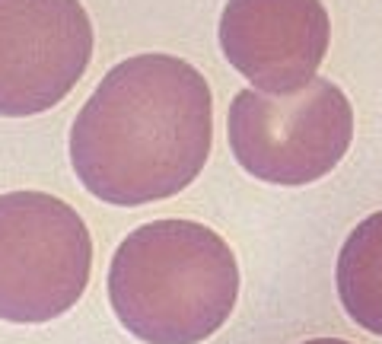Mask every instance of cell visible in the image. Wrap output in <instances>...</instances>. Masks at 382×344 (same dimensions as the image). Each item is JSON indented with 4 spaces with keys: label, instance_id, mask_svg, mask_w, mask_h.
<instances>
[{
    "label": "cell",
    "instance_id": "ba28073f",
    "mask_svg": "<svg viewBox=\"0 0 382 344\" xmlns=\"http://www.w3.org/2000/svg\"><path fill=\"white\" fill-rule=\"evenodd\" d=\"M303 344H350V341H341V338H312V341H303Z\"/></svg>",
    "mask_w": 382,
    "mask_h": 344
},
{
    "label": "cell",
    "instance_id": "52a82bcc",
    "mask_svg": "<svg viewBox=\"0 0 382 344\" xmlns=\"http://www.w3.org/2000/svg\"><path fill=\"white\" fill-rule=\"evenodd\" d=\"M335 280L344 312L382 338V210L350 229L337 252Z\"/></svg>",
    "mask_w": 382,
    "mask_h": 344
},
{
    "label": "cell",
    "instance_id": "7a4b0ae2",
    "mask_svg": "<svg viewBox=\"0 0 382 344\" xmlns=\"http://www.w3.org/2000/svg\"><path fill=\"white\" fill-rule=\"evenodd\" d=\"M239 265L216 229L153 220L121 239L108 268V303L144 344H201L226 325Z\"/></svg>",
    "mask_w": 382,
    "mask_h": 344
},
{
    "label": "cell",
    "instance_id": "3957f363",
    "mask_svg": "<svg viewBox=\"0 0 382 344\" xmlns=\"http://www.w3.org/2000/svg\"><path fill=\"white\" fill-rule=\"evenodd\" d=\"M236 163L267 185H309L328 176L354 140V105L328 76L290 96L242 89L226 112Z\"/></svg>",
    "mask_w": 382,
    "mask_h": 344
},
{
    "label": "cell",
    "instance_id": "5b68a950",
    "mask_svg": "<svg viewBox=\"0 0 382 344\" xmlns=\"http://www.w3.org/2000/svg\"><path fill=\"white\" fill-rule=\"evenodd\" d=\"M93 61V23L80 0H0V115L54 108Z\"/></svg>",
    "mask_w": 382,
    "mask_h": 344
},
{
    "label": "cell",
    "instance_id": "6da1fadb",
    "mask_svg": "<svg viewBox=\"0 0 382 344\" xmlns=\"http://www.w3.org/2000/svg\"><path fill=\"white\" fill-rule=\"evenodd\" d=\"M210 144L214 96L201 70L175 55H134L76 112L70 163L93 197L140 207L188 188Z\"/></svg>",
    "mask_w": 382,
    "mask_h": 344
},
{
    "label": "cell",
    "instance_id": "277c9868",
    "mask_svg": "<svg viewBox=\"0 0 382 344\" xmlns=\"http://www.w3.org/2000/svg\"><path fill=\"white\" fill-rule=\"evenodd\" d=\"M93 271V239L67 201L45 191L0 195V319L38 325L64 316Z\"/></svg>",
    "mask_w": 382,
    "mask_h": 344
},
{
    "label": "cell",
    "instance_id": "8992f818",
    "mask_svg": "<svg viewBox=\"0 0 382 344\" xmlns=\"http://www.w3.org/2000/svg\"><path fill=\"white\" fill-rule=\"evenodd\" d=\"M216 35L229 67L252 89L290 96L318 76L331 19L322 0H226Z\"/></svg>",
    "mask_w": 382,
    "mask_h": 344
}]
</instances>
